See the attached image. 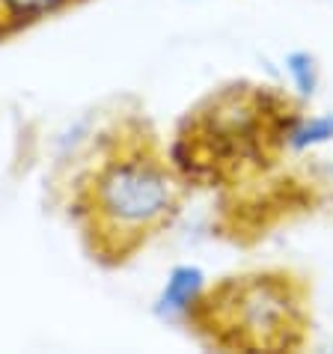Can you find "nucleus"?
<instances>
[{
	"label": "nucleus",
	"instance_id": "7",
	"mask_svg": "<svg viewBox=\"0 0 333 354\" xmlns=\"http://www.w3.org/2000/svg\"><path fill=\"white\" fill-rule=\"evenodd\" d=\"M333 137V116H325V120H312L310 125H298L295 134H292V146H298V149H303V146H312V143H325Z\"/></svg>",
	"mask_w": 333,
	"mask_h": 354
},
{
	"label": "nucleus",
	"instance_id": "1",
	"mask_svg": "<svg viewBox=\"0 0 333 354\" xmlns=\"http://www.w3.org/2000/svg\"><path fill=\"white\" fill-rule=\"evenodd\" d=\"M182 194V173L146 120H125L104 134L77 179L72 218L95 262L122 265L175 221Z\"/></svg>",
	"mask_w": 333,
	"mask_h": 354
},
{
	"label": "nucleus",
	"instance_id": "2",
	"mask_svg": "<svg viewBox=\"0 0 333 354\" xmlns=\"http://www.w3.org/2000/svg\"><path fill=\"white\" fill-rule=\"evenodd\" d=\"M301 125L286 93L262 84H229L202 98L175 131L170 158L184 182L235 185L280 158Z\"/></svg>",
	"mask_w": 333,
	"mask_h": 354
},
{
	"label": "nucleus",
	"instance_id": "5",
	"mask_svg": "<svg viewBox=\"0 0 333 354\" xmlns=\"http://www.w3.org/2000/svg\"><path fill=\"white\" fill-rule=\"evenodd\" d=\"M200 292H202V271L193 268V265H179V268L170 274V280H166L164 295L158 301V310L161 313L188 310Z\"/></svg>",
	"mask_w": 333,
	"mask_h": 354
},
{
	"label": "nucleus",
	"instance_id": "4",
	"mask_svg": "<svg viewBox=\"0 0 333 354\" xmlns=\"http://www.w3.org/2000/svg\"><path fill=\"white\" fill-rule=\"evenodd\" d=\"M72 3H81V0H0V39L24 30L48 15L63 12Z\"/></svg>",
	"mask_w": 333,
	"mask_h": 354
},
{
	"label": "nucleus",
	"instance_id": "3",
	"mask_svg": "<svg viewBox=\"0 0 333 354\" xmlns=\"http://www.w3.org/2000/svg\"><path fill=\"white\" fill-rule=\"evenodd\" d=\"M184 313L205 348L301 351L312 333V289L289 268L241 271L202 286Z\"/></svg>",
	"mask_w": 333,
	"mask_h": 354
},
{
	"label": "nucleus",
	"instance_id": "6",
	"mask_svg": "<svg viewBox=\"0 0 333 354\" xmlns=\"http://www.w3.org/2000/svg\"><path fill=\"white\" fill-rule=\"evenodd\" d=\"M286 66H289V75H292V81H295V86L301 90V95L316 93V84H318L316 57L307 54V51H295V54H289Z\"/></svg>",
	"mask_w": 333,
	"mask_h": 354
}]
</instances>
